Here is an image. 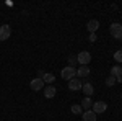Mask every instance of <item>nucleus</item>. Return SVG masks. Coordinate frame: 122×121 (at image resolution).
<instances>
[{"mask_svg":"<svg viewBox=\"0 0 122 121\" xmlns=\"http://www.w3.org/2000/svg\"><path fill=\"white\" fill-rule=\"evenodd\" d=\"M76 61H78V64H81V65H88L91 62V54L88 51H81V52L76 54Z\"/></svg>","mask_w":122,"mask_h":121,"instance_id":"obj_1","label":"nucleus"},{"mask_svg":"<svg viewBox=\"0 0 122 121\" xmlns=\"http://www.w3.org/2000/svg\"><path fill=\"white\" fill-rule=\"evenodd\" d=\"M62 77L67 79V80H72V79H75L76 77V69L73 65H67L65 69L62 70Z\"/></svg>","mask_w":122,"mask_h":121,"instance_id":"obj_2","label":"nucleus"},{"mask_svg":"<svg viewBox=\"0 0 122 121\" xmlns=\"http://www.w3.org/2000/svg\"><path fill=\"white\" fill-rule=\"evenodd\" d=\"M109 31H111V36L112 38H116V39H122V25H119V23H112L111 28H109Z\"/></svg>","mask_w":122,"mask_h":121,"instance_id":"obj_3","label":"nucleus"},{"mask_svg":"<svg viewBox=\"0 0 122 121\" xmlns=\"http://www.w3.org/2000/svg\"><path fill=\"white\" fill-rule=\"evenodd\" d=\"M29 87H31V90L39 92V90H42V87H44V80H42V79H33L31 84H29Z\"/></svg>","mask_w":122,"mask_h":121,"instance_id":"obj_4","label":"nucleus"},{"mask_svg":"<svg viewBox=\"0 0 122 121\" xmlns=\"http://www.w3.org/2000/svg\"><path fill=\"white\" fill-rule=\"evenodd\" d=\"M81 80L80 79H72V80H68V88L70 90H73V92H78V90H81Z\"/></svg>","mask_w":122,"mask_h":121,"instance_id":"obj_5","label":"nucleus"},{"mask_svg":"<svg viewBox=\"0 0 122 121\" xmlns=\"http://www.w3.org/2000/svg\"><path fill=\"white\" fill-rule=\"evenodd\" d=\"M11 35V29H10L8 25H3V26H0V41H7Z\"/></svg>","mask_w":122,"mask_h":121,"instance_id":"obj_6","label":"nucleus"},{"mask_svg":"<svg viewBox=\"0 0 122 121\" xmlns=\"http://www.w3.org/2000/svg\"><path fill=\"white\" fill-rule=\"evenodd\" d=\"M91 108H93V111L96 113V115H99V113H104V111H106L107 105H106L104 102H96V103H93V106H91Z\"/></svg>","mask_w":122,"mask_h":121,"instance_id":"obj_7","label":"nucleus"},{"mask_svg":"<svg viewBox=\"0 0 122 121\" xmlns=\"http://www.w3.org/2000/svg\"><path fill=\"white\" fill-rule=\"evenodd\" d=\"M111 75H112L114 79L117 80V82H121V77H122V67L121 65H114L112 69H111Z\"/></svg>","mask_w":122,"mask_h":121,"instance_id":"obj_8","label":"nucleus"},{"mask_svg":"<svg viewBox=\"0 0 122 121\" xmlns=\"http://www.w3.org/2000/svg\"><path fill=\"white\" fill-rule=\"evenodd\" d=\"M90 75V67L88 65H80L78 69H76V77L80 79V77H88Z\"/></svg>","mask_w":122,"mask_h":121,"instance_id":"obj_9","label":"nucleus"},{"mask_svg":"<svg viewBox=\"0 0 122 121\" xmlns=\"http://www.w3.org/2000/svg\"><path fill=\"white\" fill-rule=\"evenodd\" d=\"M86 28H88L90 33H96V29L99 28V21L98 20H90L88 25H86Z\"/></svg>","mask_w":122,"mask_h":121,"instance_id":"obj_10","label":"nucleus"},{"mask_svg":"<svg viewBox=\"0 0 122 121\" xmlns=\"http://www.w3.org/2000/svg\"><path fill=\"white\" fill-rule=\"evenodd\" d=\"M83 121H96V113L93 110H88L83 113Z\"/></svg>","mask_w":122,"mask_h":121,"instance_id":"obj_11","label":"nucleus"},{"mask_svg":"<svg viewBox=\"0 0 122 121\" xmlns=\"http://www.w3.org/2000/svg\"><path fill=\"white\" fill-rule=\"evenodd\" d=\"M81 90H83V93L86 95V97H91V95H93V92H94V90H93V85L88 84V82L81 85Z\"/></svg>","mask_w":122,"mask_h":121,"instance_id":"obj_12","label":"nucleus"},{"mask_svg":"<svg viewBox=\"0 0 122 121\" xmlns=\"http://www.w3.org/2000/svg\"><path fill=\"white\" fill-rule=\"evenodd\" d=\"M91 106H93V102H91V98H90V97H85L83 102H81V108H85V110L88 111V110H91Z\"/></svg>","mask_w":122,"mask_h":121,"instance_id":"obj_13","label":"nucleus"},{"mask_svg":"<svg viewBox=\"0 0 122 121\" xmlns=\"http://www.w3.org/2000/svg\"><path fill=\"white\" fill-rule=\"evenodd\" d=\"M56 92H57V90L51 85V87H47L46 90H44V95H46L47 98H54V97H56Z\"/></svg>","mask_w":122,"mask_h":121,"instance_id":"obj_14","label":"nucleus"},{"mask_svg":"<svg viewBox=\"0 0 122 121\" xmlns=\"http://www.w3.org/2000/svg\"><path fill=\"white\" fill-rule=\"evenodd\" d=\"M42 80H44L46 84H52V82L56 80V77H54V74H44V77H42Z\"/></svg>","mask_w":122,"mask_h":121,"instance_id":"obj_15","label":"nucleus"},{"mask_svg":"<svg viewBox=\"0 0 122 121\" xmlns=\"http://www.w3.org/2000/svg\"><path fill=\"white\" fill-rule=\"evenodd\" d=\"M81 110H83L81 105H72V113H73V115H80Z\"/></svg>","mask_w":122,"mask_h":121,"instance_id":"obj_16","label":"nucleus"},{"mask_svg":"<svg viewBox=\"0 0 122 121\" xmlns=\"http://www.w3.org/2000/svg\"><path fill=\"white\" fill-rule=\"evenodd\" d=\"M116 82H117V80H116V79H114L112 75H109V77H107V79H106V85H107V87H112V85L116 84Z\"/></svg>","mask_w":122,"mask_h":121,"instance_id":"obj_17","label":"nucleus"},{"mask_svg":"<svg viewBox=\"0 0 122 121\" xmlns=\"http://www.w3.org/2000/svg\"><path fill=\"white\" fill-rule=\"evenodd\" d=\"M114 59H116L117 62H122V49H119L117 52H114Z\"/></svg>","mask_w":122,"mask_h":121,"instance_id":"obj_18","label":"nucleus"},{"mask_svg":"<svg viewBox=\"0 0 122 121\" xmlns=\"http://www.w3.org/2000/svg\"><path fill=\"white\" fill-rule=\"evenodd\" d=\"M88 39H90L91 43H94V41L98 39V38H96V33H90V38H88Z\"/></svg>","mask_w":122,"mask_h":121,"instance_id":"obj_19","label":"nucleus"},{"mask_svg":"<svg viewBox=\"0 0 122 121\" xmlns=\"http://www.w3.org/2000/svg\"><path fill=\"white\" fill-rule=\"evenodd\" d=\"M68 61H70V64H75V62H78V61H76V56H72Z\"/></svg>","mask_w":122,"mask_h":121,"instance_id":"obj_20","label":"nucleus"},{"mask_svg":"<svg viewBox=\"0 0 122 121\" xmlns=\"http://www.w3.org/2000/svg\"><path fill=\"white\" fill-rule=\"evenodd\" d=\"M44 74H46V72H42V70H39V74H38V79H42V77H44Z\"/></svg>","mask_w":122,"mask_h":121,"instance_id":"obj_21","label":"nucleus"}]
</instances>
